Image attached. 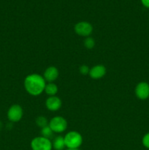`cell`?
Wrapping results in <instances>:
<instances>
[{
	"label": "cell",
	"instance_id": "cell-3",
	"mask_svg": "<svg viewBox=\"0 0 149 150\" xmlns=\"http://www.w3.org/2000/svg\"><path fill=\"white\" fill-rule=\"evenodd\" d=\"M32 150H52L53 145L51 139L43 136H37L34 138L30 144Z\"/></svg>",
	"mask_w": 149,
	"mask_h": 150
},
{
	"label": "cell",
	"instance_id": "cell-15",
	"mask_svg": "<svg viewBox=\"0 0 149 150\" xmlns=\"http://www.w3.org/2000/svg\"><path fill=\"white\" fill-rule=\"evenodd\" d=\"M84 46L88 49H91L95 46V40L91 37H87L84 40Z\"/></svg>",
	"mask_w": 149,
	"mask_h": 150
},
{
	"label": "cell",
	"instance_id": "cell-19",
	"mask_svg": "<svg viewBox=\"0 0 149 150\" xmlns=\"http://www.w3.org/2000/svg\"><path fill=\"white\" fill-rule=\"evenodd\" d=\"M67 150H80L79 149H67Z\"/></svg>",
	"mask_w": 149,
	"mask_h": 150
},
{
	"label": "cell",
	"instance_id": "cell-17",
	"mask_svg": "<svg viewBox=\"0 0 149 150\" xmlns=\"http://www.w3.org/2000/svg\"><path fill=\"white\" fill-rule=\"evenodd\" d=\"M79 71H80V73H81L82 75L86 76V75L89 74L90 68H89L87 65H86V64H83V65L80 66V68H79Z\"/></svg>",
	"mask_w": 149,
	"mask_h": 150
},
{
	"label": "cell",
	"instance_id": "cell-4",
	"mask_svg": "<svg viewBox=\"0 0 149 150\" xmlns=\"http://www.w3.org/2000/svg\"><path fill=\"white\" fill-rule=\"evenodd\" d=\"M49 127L53 133H61L65 131L67 128V122L65 119L61 116H56L54 117L50 120Z\"/></svg>",
	"mask_w": 149,
	"mask_h": 150
},
{
	"label": "cell",
	"instance_id": "cell-8",
	"mask_svg": "<svg viewBox=\"0 0 149 150\" xmlns=\"http://www.w3.org/2000/svg\"><path fill=\"white\" fill-rule=\"evenodd\" d=\"M46 108L51 111H56L61 108L62 105V101L58 97L51 96L45 101Z\"/></svg>",
	"mask_w": 149,
	"mask_h": 150
},
{
	"label": "cell",
	"instance_id": "cell-18",
	"mask_svg": "<svg viewBox=\"0 0 149 150\" xmlns=\"http://www.w3.org/2000/svg\"><path fill=\"white\" fill-rule=\"evenodd\" d=\"M142 4L146 8H149V0H140Z\"/></svg>",
	"mask_w": 149,
	"mask_h": 150
},
{
	"label": "cell",
	"instance_id": "cell-9",
	"mask_svg": "<svg viewBox=\"0 0 149 150\" xmlns=\"http://www.w3.org/2000/svg\"><path fill=\"white\" fill-rule=\"evenodd\" d=\"M59 76V72L57 67L54 66H50L45 70L43 77L48 83H52L56 80Z\"/></svg>",
	"mask_w": 149,
	"mask_h": 150
},
{
	"label": "cell",
	"instance_id": "cell-5",
	"mask_svg": "<svg viewBox=\"0 0 149 150\" xmlns=\"http://www.w3.org/2000/svg\"><path fill=\"white\" fill-rule=\"evenodd\" d=\"M7 118L11 122H18L22 119L23 110L18 104H14L9 108L7 111Z\"/></svg>",
	"mask_w": 149,
	"mask_h": 150
},
{
	"label": "cell",
	"instance_id": "cell-2",
	"mask_svg": "<svg viewBox=\"0 0 149 150\" xmlns=\"http://www.w3.org/2000/svg\"><path fill=\"white\" fill-rule=\"evenodd\" d=\"M67 149H79L83 144V136L77 131H70L64 136Z\"/></svg>",
	"mask_w": 149,
	"mask_h": 150
},
{
	"label": "cell",
	"instance_id": "cell-7",
	"mask_svg": "<svg viewBox=\"0 0 149 150\" xmlns=\"http://www.w3.org/2000/svg\"><path fill=\"white\" fill-rule=\"evenodd\" d=\"M134 92L138 99L145 100L149 98V84L147 82H140L136 86Z\"/></svg>",
	"mask_w": 149,
	"mask_h": 150
},
{
	"label": "cell",
	"instance_id": "cell-1",
	"mask_svg": "<svg viewBox=\"0 0 149 150\" xmlns=\"http://www.w3.org/2000/svg\"><path fill=\"white\" fill-rule=\"evenodd\" d=\"M23 85L26 91L29 95L32 96H38L45 91L46 81L44 79L43 76L37 73H32L28 75L25 78Z\"/></svg>",
	"mask_w": 149,
	"mask_h": 150
},
{
	"label": "cell",
	"instance_id": "cell-13",
	"mask_svg": "<svg viewBox=\"0 0 149 150\" xmlns=\"http://www.w3.org/2000/svg\"><path fill=\"white\" fill-rule=\"evenodd\" d=\"M35 122H36L37 125L40 127L41 129L48 126V124H49V122L48 121L47 118H45L44 116H39V117H37Z\"/></svg>",
	"mask_w": 149,
	"mask_h": 150
},
{
	"label": "cell",
	"instance_id": "cell-12",
	"mask_svg": "<svg viewBox=\"0 0 149 150\" xmlns=\"http://www.w3.org/2000/svg\"><path fill=\"white\" fill-rule=\"evenodd\" d=\"M58 86L56 83H54L53 82L52 83H46V86H45V93L48 95H49V97L51 96H56V95L58 92Z\"/></svg>",
	"mask_w": 149,
	"mask_h": 150
},
{
	"label": "cell",
	"instance_id": "cell-10",
	"mask_svg": "<svg viewBox=\"0 0 149 150\" xmlns=\"http://www.w3.org/2000/svg\"><path fill=\"white\" fill-rule=\"evenodd\" d=\"M106 74V67L102 64H97L90 69L89 76L93 79H99Z\"/></svg>",
	"mask_w": 149,
	"mask_h": 150
},
{
	"label": "cell",
	"instance_id": "cell-14",
	"mask_svg": "<svg viewBox=\"0 0 149 150\" xmlns=\"http://www.w3.org/2000/svg\"><path fill=\"white\" fill-rule=\"evenodd\" d=\"M53 133H54L53 132V130H51V127H49V125L43 127V128H42V130H41V134H42V136L47 138V139H51V138H52L53 136Z\"/></svg>",
	"mask_w": 149,
	"mask_h": 150
},
{
	"label": "cell",
	"instance_id": "cell-16",
	"mask_svg": "<svg viewBox=\"0 0 149 150\" xmlns=\"http://www.w3.org/2000/svg\"><path fill=\"white\" fill-rule=\"evenodd\" d=\"M142 144L145 147L149 149V133H147L144 135L143 139H142Z\"/></svg>",
	"mask_w": 149,
	"mask_h": 150
},
{
	"label": "cell",
	"instance_id": "cell-6",
	"mask_svg": "<svg viewBox=\"0 0 149 150\" xmlns=\"http://www.w3.org/2000/svg\"><path fill=\"white\" fill-rule=\"evenodd\" d=\"M74 29L75 33L79 36L87 38L90 36L93 32V26L89 22L80 21L76 23Z\"/></svg>",
	"mask_w": 149,
	"mask_h": 150
},
{
	"label": "cell",
	"instance_id": "cell-11",
	"mask_svg": "<svg viewBox=\"0 0 149 150\" xmlns=\"http://www.w3.org/2000/svg\"><path fill=\"white\" fill-rule=\"evenodd\" d=\"M53 149L55 150H64L66 147L64 139L63 136H58L54 139L53 142H52Z\"/></svg>",
	"mask_w": 149,
	"mask_h": 150
}]
</instances>
